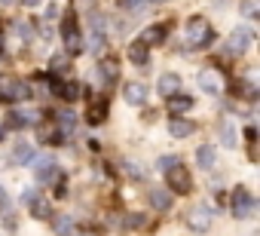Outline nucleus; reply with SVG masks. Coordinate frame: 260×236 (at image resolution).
<instances>
[{"label": "nucleus", "mask_w": 260, "mask_h": 236, "mask_svg": "<svg viewBox=\"0 0 260 236\" xmlns=\"http://www.w3.org/2000/svg\"><path fill=\"white\" fill-rule=\"evenodd\" d=\"M128 10H132V13H144L147 10V0H128Z\"/></svg>", "instance_id": "26"}, {"label": "nucleus", "mask_w": 260, "mask_h": 236, "mask_svg": "<svg viewBox=\"0 0 260 236\" xmlns=\"http://www.w3.org/2000/svg\"><path fill=\"white\" fill-rule=\"evenodd\" d=\"M254 205H257V202H254V196H251L245 187H236V190H233V215H236L239 221L251 218V215H254Z\"/></svg>", "instance_id": "5"}, {"label": "nucleus", "mask_w": 260, "mask_h": 236, "mask_svg": "<svg viewBox=\"0 0 260 236\" xmlns=\"http://www.w3.org/2000/svg\"><path fill=\"white\" fill-rule=\"evenodd\" d=\"M166 184H169V193H190L193 190V178H190L184 163H175L166 172Z\"/></svg>", "instance_id": "3"}, {"label": "nucleus", "mask_w": 260, "mask_h": 236, "mask_svg": "<svg viewBox=\"0 0 260 236\" xmlns=\"http://www.w3.org/2000/svg\"><path fill=\"white\" fill-rule=\"evenodd\" d=\"M61 40H64V49L71 55L83 52V37H80V25H77L74 10H64V16H61Z\"/></svg>", "instance_id": "2"}, {"label": "nucleus", "mask_w": 260, "mask_h": 236, "mask_svg": "<svg viewBox=\"0 0 260 236\" xmlns=\"http://www.w3.org/2000/svg\"><path fill=\"white\" fill-rule=\"evenodd\" d=\"M166 40V25H150L144 34H141V43L150 49V46H156V43H162Z\"/></svg>", "instance_id": "13"}, {"label": "nucleus", "mask_w": 260, "mask_h": 236, "mask_svg": "<svg viewBox=\"0 0 260 236\" xmlns=\"http://www.w3.org/2000/svg\"><path fill=\"white\" fill-rule=\"evenodd\" d=\"M236 138H239V135H236V126H233V123H223V126H220V141H223V148H236Z\"/></svg>", "instance_id": "21"}, {"label": "nucleus", "mask_w": 260, "mask_h": 236, "mask_svg": "<svg viewBox=\"0 0 260 236\" xmlns=\"http://www.w3.org/2000/svg\"><path fill=\"white\" fill-rule=\"evenodd\" d=\"M104 116H107V101H98V104L89 110V123L98 126V123H104Z\"/></svg>", "instance_id": "22"}, {"label": "nucleus", "mask_w": 260, "mask_h": 236, "mask_svg": "<svg viewBox=\"0 0 260 236\" xmlns=\"http://www.w3.org/2000/svg\"><path fill=\"white\" fill-rule=\"evenodd\" d=\"M169 132H172L175 138H187V135H193V132H196V126H193L190 120H181V116H172V120H169Z\"/></svg>", "instance_id": "12"}, {"label": "nucleus", "mask_w": 260, "mask_h": 236, "mask_svg": "<svg viewBox=\"0 0 260 236\" xmlns=\"http://www.w3.org/2000/svg\"><path fill=\"white\" fill-rule=\"evenodd\" d=\"M150 202H153V209H159V212H166V209H172V193L169 190H150Z\"/></svg>", "instance_id": "19"}, {"label": "nucleus", "mask_w": 260, "mask_h": 236, "mask_svg": "<svg viewBox=\"0 0 260 236\" xmlns=\"http://www.w3.org/2000/svg\"><path fill=\"white\" fill-rule=\"evenodd\" d=\"M10 212V196H7V190L0 187V215H7Z\"/></svg>", "instance_id": "27"}, {"label": "nucleus", "mask_w": 260, "mask_h": 236, "mask_svg": "<svg viewBox=\"0 0 260 236\" xmlns=\"http://www.w3.org/2000/svg\"><path fill=\"white\" fill-rule=\"evenodd\" d=\"M34 92L25 80H0V98L7 101H28Z\"/></svg>", "instance_id": "4"}, {"label": "nucleus", "mask_w": 260, "mask_h": 236, "mask_svg": "<svg viewBox=\"0 0 260 236\" xmlns=\"http://www.w3.org/2000/svg\"><path fill=\"white\" fill-rule=\"evenodd\" d=\"M187 227H190L193 233H208V230H211V209L193 205V209L187 212Z\"/></svg>", "instance_id": "6"}, {"label": "nucleus", "mask_w": 260, "mask_h": 236, "mask_svg": "<svg viewBox=\"0 0 260 236\" xmlns=\"http://www.w3.org/2000/svg\"><path fill=\"white\" fill-rule=\"evenodd\" d=\"M254 7H257V4H254V0H248V4H245V13H248V16H254V13H257Z\"/></svg>", "instance_id": "29"}, {"label": "nucleus", "mask_w": 260, "mask_h": 236, "mask_svg": "<svg viewBox=\"0 0 260 236\" xmlns=\"http://www.w3.org/2000/svg\"><path fill=\"white\" fill-rule=\"evenodd\" d=\"M214 160H217V154H214V148H211V144H202V148L196 151V163H199L202 169H211V166H214Z\"/></svg>", "instance_id": "18"}, {"label": "nucleus", "mask_w": 260, "mask_h": 236, "mask_svg": "<svg viewBox=\"0 0 260 236\" xmlns=\"http://www.w3.org/2000/svg\"><path fill=\"white\" fill-rule=\"evenodd\" d=\"M55 233L58 236H71L74 233V221L71 218H55Z\"/></svg>", "instance_id": "23"}, {"label": "nucleus", "mask_w": 260, "mask_h": 236, "mask_svg": "<svg viewBox=\"0 0 260 236\" xmlns=\"http://www.w3.org/2000/svg\"><path fill=\"white\" fill-rule=\"evenodd\" d=\"M31 215H34V218H52V209H49V202L40 199V202L31 205Z\"/></svg>", "instance_id": "24"}, {"label": "nucleus", "mask_w": 260, "mask_h": 236, "mask_svg": "<svg viewBox=\"0 0 260 236\" xmlns=\"http://www.w3.org/2000/svg\"><path fill=\"white\" fill-rule=\"evenodd\" d=\"M190 107H193V98H190V95H181V92H178V95L169 98V110H172L175 116H178V113H187Z\"/></svg>", "instance_id": "15"}, {"label": "nucleus", "mask_w": 260, "mask_h": 236, "mask_svg": "<svg viewBox=\"0 0 260 236\" xmlns=\"http://www.w3.org/2000/svg\"><path fill=\"white\" fill-rule=\"evenodd\" d=\"M52 92H55L58 98H64V101H74V98L80 95V86L68 80V83H55V86H52Z\"/></svg>", "instance_id": "16"}, {"label": "nucleus", "mask_w": 260, "mask_h": 236, "mask_svg": "<svg viewBox=\"0 0 260 236\" xmlns=\"http://www.w3.org/2000/svg\"><path fill=\"white\" fill-rule=\"evenodd\" d=\"M125 224H128V227H141V224H144V218H141V215H128V221H125Z\"/></svg>", "instance_id": "28"}, {"label": "nucleus", "mask_w": 260, "mask_h": 236, "mask_svg": "<svg viewBox=\"0 0 260 236\" xmlns=\"http://www.w3.org/2000/svg\"><path fill=\"white\" fill-rule=\"evenodd\" d=\"M156 89H159V95H166V98H172V95H178L181 92V77L178 74H162L159 77V83H156Z\"/></svg>", "instance_id": "9"}, {"label": "nucleus", "mask_w": 260, "mask_h": 236, "mask_svg": "<svg viewBox=\"0 0 260 236\" xmlns=\"http://www.w3.org/2000/svg\"><path fill=\"white\" fill-rule=\"evenodd\" d=\"M251 40H254V34H251L248 28H239V31H233V37H230V49H233L236 55H242V52L251 46Z\"/></svg>", "instance_id": "11"}, {"label": "nucleus", "mask_w": 260, "mask_h": 236, "mask_svg": "<svg viewBox=\"0 0 260 236\" xmlns=\"http://www.w3.org/2000/svg\"><path fill=\"white\" fill-rule=\"evenodd\" d=\"M156 4H169V0H156Z\"/></svg>", "instance_id": "30"}, {"label": "nucleus", "mask_w": 260, "mask_h": 236, "mask_svg": "<svg viewBox=\"0 0 260 236\" xmlns=\"http://www.w3.org/2000/svg\"><path fill=\"white\" fill-rule=\"evenodd\" d=\"M199 86H202V92L220 95V92H223V74H220L217 68H202V71H199Z\"/></svg>", "instance_id": "7"}, {"label": "nucleus", "mask_w": 260, "mask_h": 236, "mask_svg": "<svg viewBox=\"0 0 260 236\" xmlns=\"http://www.w3.org/2000/svg\"><path fill=\"white\" fill-rule=\"evenodd\" d=\"M104 40H107V34H104V19H101V13H92V16H89V49L98 52V49L104 46Z\"/></svg>", "instance_id": "8"}, {"label": "nucleus", "mask_w": 260, "mask_h": 236, "mask_svg": "<svg viewBox=\"0 0 260 236\" xmlns=\"http://www.w3.org/2000/svg\"><path fill=\"white\" fill-rule=\"evenodd\" d=\"M128 62L132 65H147L150 62V52H147V46L141 40H135L132 46H128Z\"/></svg>", "instance_id": "14"}, {"label": "nucleus", "mask_w": 260, "mask_h": 236, "mask_svg": "<svg viewBox=\"0 0 260 236\" xmlns=\"http://www.w3.org/2000/svg\"><path fill=\"white\" fill-rule=\"evenodd\" d=\"M211 40H214V31H211V22H208L205 16L187 19V28H184V49H205Z\"/></svg>", "instance_id": "1"}, {"label": "nucleus", "mask_w": 260, "mask_h": 236, "mask_svg": "<svg viewBox=\"0 0 260 236\" xmlns=\"http://www.w3.org/2000/svg\"><path fill=\"white\" fill-rule=\"evenodd\" d=\"M101 74H104V80L113 83V80L119 77V65H116L113 58H101Z\"/></svg>", "instance_id": "20"}, {"label": "nucleus", "mask_w": 260, "mask_h": 236, "mask_svg": "<svg viewBox=\"0 0 260 236\" xmlns=\"http://www.w3.org/2000/svg\"><path fill=\"white\" fill-rule=\"evenodd\" d=\"M0 138H4V132H0Z\"/></svg>", "instance_id": "31"}, {"label": "nucleus", "mask_w": 260, "mask_h": 236, "mask_svg": "<svg viewBox=\"0 0 260 236\" xmlns=\"http://www.w3.org/2000/svg\"><path fill=\"white\" fill-rule=\"evenodd\" d=\"M175 163H181V160H178V157H172V154H166V157H159V169H166V172H169V169H172Z\"/></svg>", "instance_id": "25"}, {"label": "nucleus", "mask_w": 260, "mask_h": 236, "mask_svg": "<svg viewBox=\"0 0 260 236\" xmlns=\"http://www.w3.org/2000/svg\"><path fill=\"white\" fill-rule=\"evenodd\" d=\"M31 160H34V151H31V144L19 141V144L13 148V163H19V166H28Z\"/></svg>", "instance_id": "17"}, {"label": "nucleus", "mask_w": 260, "mask_h": 236, "mask_svg": "<svg viewBox=\"0 0 260 236\" xmlns=\"http://www.w3.org/2000/svg\"><path fill=\"white\" fill-rule=\"evenodd\" d=\"M122 95H125V101L128 104H144L147 101V86L144 83H125V89H122Z\"/></svg>", "instance_id": "10"}]
</instances>
